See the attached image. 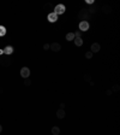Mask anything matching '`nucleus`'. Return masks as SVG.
I'll list each match as a JSON object with an SVG mask.
<instances>
[{
    "mask_svg": "<svg viewBox=\"0 0 120 135\" xmlns=\"http://www.w3.org/2000/svg\"><path fill=\"white\" fill-rule=\"evenodd\" d=\"M0 64H1L2 66H8V65H11V58H8V56H6V54L0 56Z\"/></svg>",
    "mask_w": 120,
    "mask_h": 135,
    "instance_id": "nucleus-1",
    "label": "nucleus"
},
{
    "mask_svg": "<svg viewBox=\"0 0 120 135\" xmlns=\"http://www.w3.org/2000/svg\"><path fill=\"white\" fill-rule=\"evenodd\" d=\"M65 11H66V7H65V5H62V4H58L57 6L54 7V14H65Z\"/></svg>",
    "mask_w": 120,
    "mask_h": 135,
    "instance_id": "nucleus-2",
    "label": "nucleus"
},
{
    "mask_svg": "<svg viewBox=\"0 0 120 135\" xmlns=\"http://www.w3.org/2000/svg\"><path fill=\"white\" fill-rule=\"evenodd\" d=\"M90 17V14L88 12L87 8H83V10H80L79 12H78V18H80V20H88Z\"/></svg>",
    "mask_w": 120,
    "mask_h": 135,
    "instance_id": "nucleus-3",
    "label": "nucleus"
},
{
    "mask_svg": "<svg viewBox=\"0 0 120 135\" xmlns=\"http://www.w3.org/2000/svg\"><path fill=\"white\" fill-rule=\"evenodd\" d=\"M20 76L23 77V78H29V76H30V70H29V68L24 66L20 69Z\"/></svg>",
    "mask_w": 120,
    "mask_h": 135,
    "instance_id": "nucleus-4",
    "label": "nucleus"
},
{
    "mask_svg": "<svg viewBox=\"0 0 120 135\" xmlns=\"http://www.w3.org/2000/svg\"><path fill=\"white\" fill-rule=\"evenodd\" d=\"M49 50H52L53 52H59L60 50H61V45H60L59 42H53V44L49 45Z\"/></svg>",
    "mask_w": 120,
    "mask_h": 135,
    "instance_id": "nucleus-5",
    "label": "nucleus"
},
{
    "mask_svg": "<svg viewBox=\"0 0 120 135\" xmlns=\"http://www.w3.org/2000/svg\"><path fill=\"white\" fill-rule=\"evenodd\" d=\"M89 29V23L87 20H82L79 23V32H87Z\"/></svg>",
    "mask_w": 120,
    "mask_h": 135,
    "instance_id": "nucleus-6",
    "label": "nucleus"
},
{
    "mask_svg": "<svg viewBox=\"0 0 120 135\" xmlns=\"http://www.w3.org/2000/svg\"><path fill=\"white\" fill-rule=\"evenodd\" d=\"M47 20H49L51 23H54V22L58 20V14H55L54 12H49L48 16H47Z\"/></svg>",
    "mask_w": 120,
    "mask_h": 135,
    "instance_id": "nucleus-7",
    "label": "nucleus"
},
{
    "mask_svg": "<svg viewBox=\"0 0 120 135\" xmlns=\"http://www.w3.org/2000/svg\"><path fill=\"white\" fill-rule=\"evenodd\" d=\"M90 48H91V50H90V52H91V53H97V52L100 51L101 46H100V44H97V42H94Z\"/></svg>",
    "mask_w": 120,
    "mask_h": 135,
    "instance_id": "nucleus-8",
    "label": "nucleus"
},
{
    "mask_svg": "<svg viewBox=\"0 0 120 135\" xmlns=\"http://www.w3.org/2000/svg\"><path fill=\"white\" fill-rule=\"evenodd\" d=\"M65 116H66V112H65V110H64V108H59V110L57 111V117H58L59 120L65 118Z\"/></svg>",
    "mask_w": 120,
    "mask_h": 135,
    "instance_id": "nucleus-9",
    "label": "nucleus"
},
{
    "mask_svg": "<svg viewBox=\"0 0 120 135\" xmlns=\"http://www.w3.org/2000/svg\"><path fill=\"white\" fill-rule=\"evenodd\" d=\"M2 51H4V54H6V56H11V54L13 53V47H12V46H6Z\"/></svg>",
    "mask_w": 120,
    "mask_h": 135,
    "instance_id": "nucleus-10",
    "label": "nucleus"
},
{
    "mask_svg": "<svg viewBox=\"0 0 120 135\" xmlns=\"http://www.w3.org/2000/svg\"><path fill=\"white\" fill-rule=\"evenodd\" d=\"M102 10H103V12H105L106 14H109L111 12H112V7L109 6V5H103Z\"/></svg>",
    "mask_w": 120,
    "mask_h": 135,
    "instance_id": "nucleus-11",
    "label": "nucleus"
},
{
    "mask_svg": "<svg viewBox=\"0 0 120 135\" xmlns=\"http://www.w3.org/2000/svg\"><path fill=\"white\" fill-rule=\"evenodd\" d=\"M74 45L76 46H78V47H80L82 45H83V39L82 38H74Z\"/></svg>",
    "mask_w": 120,
    "mask_h": 135,
    "instance_id": "nucleus-12",
    "label": "nucleus"
},
{
    "mask_svg": "<svg viewBox=\"0 0 120 135\" xmlns=\"http://www.w3.org/2000/svg\"><path fill=\"white\" fill-rule=\"evenodd\" d=\"M66 40L67 41H73L74 40V34L73 33H67L66 34Z\"/></svg>",
    "mask_w": 120,
    "mask_h": 135,
    "instance_id": "nucleus-13",
    "label": "nucleus"
},
{
    "mask_svg": "<svg viewBox=\"0 0 120 135\" xmlns=\"http://www.w3.org/2000/svg\"><path fill=\"white\" fill-rule=\"evenodd\" d=\"M52 134L53 135H59L60 134V128L59 127H53V128H52Z\"/></svg>",
    "mask_w": 120,
    "mask_h": 135,
    "instance_id": "nucleus-14",
    "label": "nucleus"
},
{
    "mask_svg": "<svg viewBox=\"0 0 120 135\" xmlns=\"http://www.w3.org/2000/svg\"><path fill=\"white\" fill-rule=\"evenodd\" d=\"M6 35V28L4 26H0V36H5Z\"/></svg>",
    "mask_w": 120,
    "mask_h": 135,
    "instance_id": "nucleus-15",
    "label": "nucleus"
},
{
    "mask_svg": "<svg viewBox=\"0 0 120 135\" xmlns=\"http://www.w3.org/2000/svg\"><path fill=\"white\" fill-rule=\"evenodd\" d=\"M45 10H46L47 12H48V11H51V10H54V6L52 5V4H49V2H48V4H46V5H45Z\"/></svg>",
    "mask_w": 120,
    "mask_h": 135,
    "instance_id": "nucleus-16",
    "label": "nucleus"
},
{
    "mask_svg": "<svg viewBox=\"0 0 120 135\" xmlns=\"http://www.w3.org/2000/svg\"><path fill=\"white\" fill-rule=\"evenodd\" d=\"M111 90H112V92H119V90H120V86H119V84H114Z\"/></svg>",
    "mask_w": 120,
    "mask_h": 135,
    "instance_id": "nucleus-17",
    "label": "nucleus"
},
{
    "mask_svg": "<svg viewBox=\"0 0 120 135\" xmlns=\"http://www.w3.org/2000/svg\"><path fill=\"white\" fill-rule=\"evenodd\" d=\"M84 81H87V82H91V76H90L89 74L84 75Z\"/></svg>",
    "mask_w": 120,
    "mask_h": 135,
    "instance_id": "nucleus-18",
    "label": "nucleus"
},
{
    "mask_svg": "<svg viewBox=\"0 0 120 135\" xmlns=\"http://www.w3.org/2000/svg\"><path fill=\"white\" fill-rule=\"evenodd\" d=\"M24 84L29 87V86H31V81H30V78H24Z\"/></svg>",
    "mask_w": 120,
    "mask_h": 135,
    "instance_id": "nucleus-19",
    "label": "nucleus"
},
{
    "mask_svg": "<svg viewBox=\"0 0 120 135\" xmlns=\"http://www.w3.org/2000/svg\"><path fill=\"white\" fill-rule=\"evenodd\" d=\"M85 58H87V59H91V58H93V53H91L90 51H88L87 53H85Z\"/></svg>",
    "mask_w": 120,
    "mask_h": 135,
    "instance_id": "nucleus-20",
    "label": "nucleus"
},
{
    "mask_svg": "<svg viewBox=\"0 0 120 135\" xmlns=\"http://www.w3.org/2000/svg\"><path fill=\"white\" fill-rule=\"evenodd\" d=\"M43 48H45V50H49V44H45V45H43Z\"/></svg>",
    "mask_w": 120,
    "mask_h": 135,
    "instance_id": "nucleus-21",
    "label": "nucleus"
},
{
    "mask_svg": "<svg viewBox=\"0 0 120 135\" xmlns=\"http://www.w3.org/2000/svg\"><path fill=\"white\" fill-rule=\"evenodd\" d=\"M112 93H113V92H112L111 89H107V90H106V94L107 95H112Z\"/></svg>",
    "mask_w": 120,
    "mask_h": 135,
    "instance_id": "nucleus-22",
    "label": "nucleus"
},
{
    "mask_svg": "<svg viewBox=\"0 0 120 135\" xmlns=\"http://www.w3.org/2000/svg\"><path fill=\"white\" fill-rule=\"evenodd\" d=\"M65 108V104H64V102H61V104H60V108Z\"/></svg>",
    "mask_w": 120,
    "mask_h": 135,
    "instance_id": "nucleus-23",
    "label": "nucleus"
},
{
    "mask_svg": "<svg viewBox=\"0 0 120 135\" xmlns=\"http://www.w3.org/2000/svg\"><path fill=\"white\" fill-rule=\"evenodd\" d=\"M2 54H4V51H2V50H0V56H2Z\"/></svg>",
    "mask_w": 120,
    "mask_h": 135,
    "instance_id": "nucleus-24",
    "label": "nucleus"
},
{
    "mask_svg": "<svg viewBox=\"0 0 120 135\" xmlns=\"http://www.w3.org/2000/svg\"><path fill=\"white\" fill-rule=\"evenodd\" d=\"M2 132V127H1V124H0V133Z\"/></svg>",
    "mask_w": 120,
    "mask_h": 135,
    "instance_id": "nucleus-25",
    "label": "nucleus"
}]
</instances>
